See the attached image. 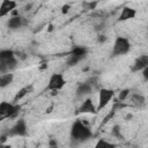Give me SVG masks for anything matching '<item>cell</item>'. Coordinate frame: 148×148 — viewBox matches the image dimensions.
Wrapping results in <instances>:
<instances>
[{
    "label": "cell",
    "mask_w": 148,
    "mask_h": 148,
    "mask_svg": "<svg viewBox=\"0 0 148 148\" xmlns=\"http://www.w3.org/2000/svg\"><path fill=\"white\" fill-rule=\"evenodd\" d=\"M105 40H106V37H105L104 35H99V36H98V42H99V43H103V42H105Z\"/></svg>",
    "instance_id": "obj_25"
},
{
    "label": "cell",
    "mask_w": 148,
    "mask_h": 148,
    "mask_svg": "<svg viewBox=\"0 0 148 148\" xmlns=\"http://www.w3.org/2000/svg\"><path fill=\"white\" fill-rule=\"evenodd\" d=\"M130 99H131V104L134 106H138V108L145 105V103H146V99L141 94H132Z\"/></svg>",
    "instance_id": "obj_14"
},
{
    "label": "cell",
    "mask_w": 148,
    "mask_h": 148,
    "mask_svg": "<svg viewBox=\"0 0 148 148\" xmlns=\"http://www.w3.org/2000/svg\"><path fill=\"white\" fill-rule=\"evenodd\" d=\"M27 134H28V128L24 119H18L8 132L9 136H25Z\"/></svg>",
    "instance_id": "obj_6"
},
{
    "label": "cell",
    "mask_w": 148,
    "mask_h": 148,
    "mask_svg": "<svg viewBox=\"0 0 148 148\" xmlns=\"http://www.w3.org/2000/svg\"><path fill=\"white\" fill-rule=\"evenodd\" d=\"M79 112L80 113H95V112H97V106L94 105L91 98H87L80 105Z\"/></svg>",
    "instance_id": "obj_9"
},
{
    "label": "cell",
    "mask_w": 148,
    "mask_h": 148,
    "mask_svg": "<svg viewBox=\"0 0 148 148\" xmlns=\"http://www.w3.org/2000/svg\"><path fill=\"white\" fill-rule=\"evenodd\" d=\"M84 6H87V8L86 9H94L95 7H96V5H97V2H86V3H83Z\"/></svg>",
    "instance_id": "obj_23"
},
{
    "label": "cell",
    "mask_w": 148,
    "mask_h": 148,
    "mask_svg": "<svg viewBox=\"0 0 148 148\" xmlns=\"http://www.w3.org/2000/svg\"><path fill=\"white\" fill-rule=\"evenodd\" d=\"M17 3L13 0H3L1 1V5H0V16L3 17L6 16L7 14L12 13L15 8H16Z\"/></svg>",
    "instance_id": "obj_8"
},
{
    "label": "cell",
    "mask_w": 148,
    "mask_h": 148,
    "mask_svg": "<svg viewBox=\"0 0 148 148\" xmlns=\"http://www.w3.org/2000/svg\"><path fill=\"white\" fill-rule=\"evenodd\" d=\"M136 15V10L132 7H124L120 12V15L118 17V21L123 22V21H127V20H131V18H134Z\"/></svg>",
    "instance_id": "obj_11"
},
{
    "label": "cell",
    "mask_w": 148,
    "mask_h": 148,
    "mask_svg": "<svg viewBox=\"0 0 148 148\" xmlns=\"http://www.w3.org/2000/svg\"><path fill=\"white\" fill-rule=\"evenodd\" d=\"M92 133L90 131V128L84 125L81 120H76L73 123L72 127H71V138L74 142H83L86 140H88L89 138H91Z\"/></svg>",
    "instance_id": "obj_1"
},
{
    "label": "cell",
    "mask_w": 148,
    "mask_h": 148,
    "mask_svg": "<svg viewBox=\"0 0 148 148\" xmlns=\"http://www.w3.org/2000/svg\"><path fill=\"white\" fill-rule=\"evenodd\" d=\"M94 148H116V146H114L113 143L109 142L108 140L99 139V140L96 142V145H95V147H94Z\"/></svg>",
    "instance_id": "obj_16"
},
{
    "label": "cell",
    "mask_w": 148,
    "mask_h": 148,
    "mask_svg": "<svg viewBox=\"0 0 148 148\" xmlns=\"http://www.w3.org/2000/svg\"><path fill=\"white\" fill-rule=\"evenodd\" d=\"M91 90H92V86H91V83H89V82L81 83V84H79V87L76 88V96H77V97L86 96V95L90 94Z\"/></svg>",
    "instance_id": "obj_13"
},
{
    "label": "cell",
    "mask_w": 148,
    "mask_h": 148,
    "mask_svg": "<svg viewBox=\"0 0 148 148\" xmlns=\"http://www.w3.org/2000/svg\"><path fill=\"white\" fill-rule=\"evenodd\" d=\"M65 83H66V81H65L62 74L54 73V74H52L51 77L49 79L46 89H47V90H52V91H57V90H60V89L65 86Z\"/></svg>",
    "instance_id": "obj_5"
},
{
    "label": "cell",
    "mask_w": 148,
    "mask_h": 148,
    "mask_svg": "<svg viewBox=\"0 0 148 148\" xmlns=\"http://www.w3.org/2000/svg\"><path fill=\"white\" fill-rule=\"evenodd\" d=\"M71 53L72 54H75V56H80V57H86L87 49L86 47H82V46H77V47H74Z\"/></svg>",
    "instance_id": "obj_20"
},
{
    "label": "cell",
    "mask_w": 148,
    "mask_h": 148,
    "mask_svg": "<svg viewBox=\"0 0 148 148\" xmlns=\"http://www.w3.org/2000/svg\"><path fill=\"white\" fill-rule=\"evenodd\" d=\"M83 58H84V57H80V56H75V54L69 53V56H68V58H67V65H68V66H74V65H76L77 62H80Z\"/></svg>",
    "instance_id": "obj_17"
},
{
    "label": "cell",
    "mask_w": 148,
    "mask_h": 148,
    "mask_svg": "<svg viewBox=\"0 0 148 148\" xmlns=\"http://www.w3.org/2000/svg\"><path fill=\"white\" fill-rule=\"evenodd\" d=\"M14 80V75L12 73H6V74H1L0 76V87L5 88L7 86H9Z\"/></svg>",
    "instance_id": "obj_15"
},
{
    "label": "cell",
    "mask_w": 148,
    "mask_h": 148,
    "mask_svg": "<svg viewBox=\"0 0 148 148\" xmlns=\"http://www.w3.org/2000/svg\"><path fill=\"white\" fill-rule=\"evenodd\" d=\"M112 134L116 135L117 138H121V134H120V128L119 126H114L113 130H112Z\"/></svg>",
    "instance_id": "obj_22"
},
{
    "label": "cell",
    "mask_w": 148,
    "mask_h": 148,
    "mask_svg": "<svg viewBox=\"0 0 148 148\" xmlns=\"http://www.w3.org/2000/svg\"><path fill=\"white\" fill-rule=\"evenodd\" d=\"M128 95H130V90H128V89H124V90H121L120 94H119V99H120V101H125Z\"/></svg>",
    "instance_id": "obj_21"
},
{
    "label": "cell",
    "mask_w": 148,
    "mask_h": 148,
    "mask_svg": "<svg viewBox=\"0 0 148 148\" xmlns=\"http://www.w3.org/2000/svg\"><path fill=\"white\" fill-rule=\"evenodd\" d=\"M20 111V105L16 103L1 102L0 104V120H5L7 118L14 117Z\"/></svg>",
    "instance_id": "obj_3"
},
{
    "label": "cell",
    "mask_w": 148,
    "mask_h": 148,
    "mask_svg": "<svg viewBox=\"0 0 148 148\" xmlns=\"http://www.w3.org/2000/svg\"><path fill=\"white\" fill-rule=\"evenodd\" d=\"M131 49V44L130 40L125 37H117L113 46H112V56L113 57H119V56H124Z\"/></svg>",
    "instance_id": "obj_2"
},
{
    "label": "cell",
    "mask_w": 148,
    "mask_h": 148,
    "mask_svg": "<svg viewBox=\"0 0 148 148\" xmlns=\"http://www.w3.org/2000/svg\"><path fill=\"white\" fill-rule=\"evenodd\" d=\"M12 57H15V53L14 51L7 49V50H1L0 51V60H3V59H9Z\"/></svg>",
    "instance_id": "obj_19"
},
{
    "label": "cell",
    "mask_w": 148,
    "mask_h": 148,
    "mask_svg": "<svg viewBox=\"0 0 148 148\" xmlns=\"http://www.w3.org/2000/svg\"><path fill=\"white\" fill-rule=\"evenodd\" d=\"M50 148H58V147H57V146H56V145H54V146H51V147H50Z\"/></svg>",
    "instance_id": "obj_26"
},
{
    "label": "cell",
    "mask_w": 148,
    "mask_h": 148,
    "mask_svg": "<svg viewBox=\"0 0 148 148\" xmlns=\"http://www.w3.org/2000/svg\"><path fill=\"white\" fill-rule=\"evenodd\" d=\"M17 65V60L15 57H12L9 59H3V60H0V72L1 74H6V73H9V71L14 69Z\"/></svg>",
    "instance_id": "obj_7"
},
{
    "label": "cell",
    "mask_w": 148,
    "mask_h": 148,
    "mask_svg": "<svg viewBox=\"0 0 148 148\" xmlns=\"http://www.w3.org/2000/svg\"><path fill=\"white\" fill-rule=\"evenodd\" d=\"M147 66H148V54H142L135 59V61L132 66V72L143 71Z\"/></svg>",
    "instance_id": "obj_10"
},
{
    "label": "cell",
    "mask_w": 148,
    "mask_h": 148,
    "mask_svg": "<svg viewBox=\"0 0 148 148\" xmlns=\"http://www.w3.org/2000/svg\"><path fill=\"white\" fill-rule=\"evenodd\" d=\"M142 76H143V79H145L146 81H148V66L142 71Z\"/></svg>",
    "instance_id": "obj_24"
},
{
    "label": "cell",
    "mask_w": 148,
    "mask_h": 148,
    "mask_svg": "<svg viewBox=\"0 0 148 148\" xmlns=\"http://www.w3.org/2000/svg\"><path fill=\"white\" fill-rule=\"evenodd\" d=\"M114 96V91L112 89H108V88H102L98 92V104H97V111H101L102 109H104L109 102L113 98Z\"/></svg>",
    "instance_id": "obj_4"
},
{
    "label": "cell",
    "mask_w": 148,
    "mask_h": 148,
    "mask_svg": "<svg viewBox=\"0 0 148 148\" xmlns=\"http://www.w3.org/2000/svg\"><path fill=\"white\" fill-rule=\"evenodd\" d=\"M30 89H31V87H24V88H22V89L15 95V97H14V103H17L20 99H22V98L29 92Z\"/></svg>",
    "instance_id": "obj_18"
},
{
    "label": "cell",
    "mask_w": 148,
    "mask_h": 148,
    "mask_svg": "<svg viewBox=\"0 0 148 148\" xmlns=\"http://www.w3.org/2000/svg\"><path fill=\"white\" fill-rule=\"evenodd\" d=\"M7 24H8V28H9V29L15 30V29L21 28V27L24 24V20H23V17H21V16H18V15H13V16L8 20Z\"/></svg>",
    "instance_id": "obj_12"
}]
</instances>
